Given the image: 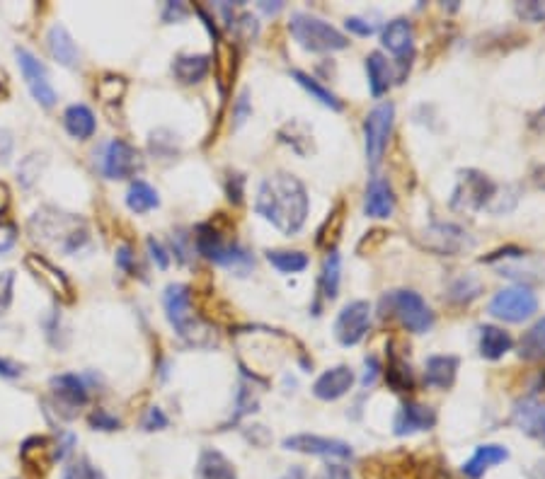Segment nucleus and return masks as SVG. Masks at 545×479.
<instances>
[{
	"label": "nucleus",
	"mask_w": 545,
	"mask_h": 479,
	"mask_svg": "<svg viewBox=\"0 0 545 479\" xmlns=\"http://www.w3.org/2000/svg\"><path fill=\"white\" fill-rule=\"evenodd\" d=\"M342 230H345V204L339 201V204L328 213V218L323 221V226L318 228L315 244L325 252H335L339 237H342Z\"/></svg>",
	"instance_id": "obj_31"
},
{
	"label": "nucleus",
	"mask_w": 545,
	"mask_h": 479,
	"mask_svg": "<svg viewBox=\"0 0 545 479\" xmlns=\"http://www.w3.org/2000/svg\"><path fill=\"white\" fill-rule=\"evenodd\" d=\"M485 290L483 281L473 274H463L461 279H456L451 286V300L453 303H461L468 305L473 303L476 298H480V293Z\"/></svg>",
	"instance_id": "obj_37"
},
{
	"label": "nucleus",
	"mask_w": 545,
	"mask_h": 479,
	"mask_svg": "<svg viewBox=\"0 0 545 479\" xmlns=\"http://www.w3.org/2000/svg\"><path fill=\"white\" fill-rule=\"evenodd\" d=\"M63 126H66V131H69L73 138H78V141L93 138L95 129H97L93 109L85 105H70L69 109L63 112Z\"/></svg>",
	"instance_id": "obj_29"
},
{
	"label": "nucleus",
	"mask_w": 545,
	"mask_h": 479,
	"mask_svg": "<svg viewBox=\"0 0 545 479\" xmlns=\"http://www.w3.org/2000/svg\"><path fill=\"white\" fill-rule=\"evenodd\" d=\"M8 204H10V191L5 184L0 182V216L8 211Z\"/></svg>",
	"instance_id": "obj_58"
},
{
	"label": "nucleus",
	"mask_w": 545,
	"mask_h": 479,
	"mask_svg": "<svg viewBox=\"0 0 545 479\" xmlns=\"http://www.w3.org/2000/svg\"><path fill=\"white\" fill-rule=\"evenodd\" d=\"M514 10L523 23H545V0H523L516 3Z\"/></svg>",
	"instance_id": "obj_41"
},
{
	"label": "nucleus",
	"mask_w": 545,
	"mask_h": 479,
	"mask_svg": "<svg viewBox=\"0 0 545 479\" xmlns=\"http://www.w3.org/2000/svg\"><path fill=\"white\" fill-rule=\"evenodd\" d=\"M49 53L54 56V61H59L66 69H76L80 63V51H78L76 41L69 34V30L63 24H54L47 34Z\"/></svg>",
	"instance_id": "obj_24"
},
{
	"label": "nucleus",
	"mask_w": 545,
	"mask_h": 479,
	"mask_svg": "<svg viewBox=\"0 0 545 479\" xmlns=\"http://www.w3.org/2000/svg\"><path fill=\"white\" fill-rule=\"evenodd\" d=\"M395 208V197H393V187L385 177L374 175L366 184V194H364V213L369 218H388Z\"/></svg>",
	"instance_id": "obj_21"
},
{
	"label": "nucleus",
	"mask_w": 545,
	"mask_h": 479,
	"mask_svg": "<svg viewBox=\"0 0 545 479\" xmlns=\"http://www.w3.org/2000/svg\"><path fill=\"white\" fill-rule=\"evenodd\" d=\"M0 375L3 378H20L23 375V365L13 364L8 358H0Z\"/></svg>",
	"instance_id": "obj_55"
},
{
	"label": "nucleus",
	"mask_w": 545,
	"mask_h": 479,
	"mask_svg": "<svg viewBox=\"0 0 545 479\" xmlns=\"http://www.w3.org/2000/svg\"><path fill=\"white\" fill-rule=\"evenodd\" d=\"M512 424L533 441L545 446V402L536 397H523L512 410Z\"/></svg>",
	"instance_id": "obj_17"
},
{
	"label": "nucleus",
	"mask_w": 545,
	"mask_h": 479,
	"mask_svg": "<svg viewBox=\"0 0 545 479\" xmlns=\"http://www.w3.org/2000/svg\"><path fill=\"white\" fill-rule=\"evenodd\" d=\"M148 252H151V259H153L155 264H158V269H168L170 266V257L168 252L162 250V244L158 243V240H153V237H148Z\"/></svg>",
	"instance_id": "obj_49"
},
{
	"label": "nucleus",
	"mask_w": 545,
	"mask_h": 479,
	"mask_svg": "<svg viewBox=\"0 0 545 479\" xmlns=\"http://www.w3.org/2000/svg\"><path fill=\"white\" fill-rule=\"evenodd\" d=\"M228 27L236 32H240V34H243L245 39L257 37V32H260V24H257V20H254L253 15H247V13H243V15L238 17V23H231Z\"/></svg>",
	"instance_id": "obj_44"
},
{
	"label": "nucleus",
	"mask_w": 545,
	"mask_h": 479,
	"mask_svg": "<svg viewBox=\"0 0 545 479\" xmlns=\"http://www.w3.org/2000/svg\"><path fill=\"white\" fill-rule=\"evenodd\" d=\"M32 237L39 243L49 244L63 254H76L80 247H85L90 230L88 223L76 216V213L59 211L54 206H44L39 208L30 221Z\"/></svg>",
	"instance_id": "obj_2"
},
{
	"label": "nucleus",
	"mask_w": 545,
	"mask_h": 479,
	"mask_svg": "<svg viewBox=\"0 0 545 479\" xmlns=\"http://www.w3.org/2000/svg\"><path fill=\"white\" fill-rule=\"evenodd\" d=\"M434 424H437V411L431 407L420 402H402L393 421V431L395 436H415L430 431Z\"/></svg>",
	"instance_id": "obj_18"
},
{
	"label": "nucleus",
	"mask_w": 545,
	"mask_h": 479,
	"mask_svg": "<svg viewBox=\"0 0 545 479\" xmlns=\"http://www.w3.org/2000/svg\"><path fill=\"white\" fill-rule=\"evenodd\" d=\"M514 346V339L509 332H504L502 327H494V325H483L480 327V356L487 358V361H499L507 351H512Z\"/></svg>",
	"instance_id": "obj_26"
},
{
	"label": "nucleus",
	"mask_w": 545,
	"mask_h": 479,
	"mask_svg": "<svg viewBox=\"0 0 545 479\" xmlns=\"http://www.w3.org/2000/svg\"><path fill=\"white\" fill-rule=\"evenodd\" d=\"M289 32L299 41V46L313 53L342 51L349 46V39L337 27H332L330 23H325L320 17L308 15V13H293L291 20H289Z\"/></svg>",
	"instance_id": "obj_5"
},
{
	"label": "nucleus",
	"mask_w": 545,
	"mask_h": 479,
	"mask_svg": "<svg viewBox=\"0 0 545 479\" xmlns=\"http://www.w3.org/2000/svg\"><path fill=\"white\" fill-rule=\"evenodd\" d=\"M393 122H395V105L393 102H381L371 109L364 119V145H366V160L374 170L381 165V160L388 148V138L393 134Z\"/></svg>",
	"instance_id": "obj_9"
},
{
	"label": "nucleus",
	"mask_w": 545,
	"mask_h": 479,
	"mask_svg": "<svg viewBox=\"0 0 545 479\" xmlns=\"http://www.w3.org/2000/svg\"><path fill=\"white\" fill-rule=\"evenodd\" d=\"M519 356L523 361H540L545 358V318H540L529 327V332H523L522 342H519Z\"/></svg>",
	"instance_id": "obj_34"
},
{
	"label": "nucleus",
	"mask_w": 545,
	"mask_h": 479,
	"mask_svg": "<svg viewBox=\"0 0 545 479\" xmlns=\"http://www.w3.org/2000/svg\"><path fill=\"white\" fill-rule=\"evenodd\" d=\"M536 184H538V187H543V189H545V168H540L536 172Z\"/></svg>",
	"instance_id": "obj_60"
},
{
	"label": "nucleus",
	"mask_w": 545,
	"mask_h": 479,
	"mask_svg": "<svg viewBox=\"0 0 545 479\" xmlns=\"http://www.w3.org/2000/svg\"><path fill=\"white\" fill-rule=\"evenodd\" d=\"M182 20V17H187V8L182 5V3H168V8H165V13H162V20L165 23H170V20Z\"/></svg>",
	"instance_id": "obj_56"
},
{
	"label": "nucleus",
	"mask_w": 545,
	"mask_h": 479,
	"mask_svg": "<svg viewBox=\"0 0 545 479\" xmlns=\"http://www.w3.org/2000/svg\"><path fill=\"white\" fill-rule=\"evenodd\" d=\"M504 460H509V450L497 443H487V446L476 448L473 457L463 465V474L468 479H480L490 467L504 463Z\"/></svg>",
	"instance_id": "obj_25"
},
{
	"label": "nucleus",
	"mask_w": 545,
	"mask_h": 479,
	"mask_svg": "<svg viewBox=\"0 0 545 479\" xmlns=\"http://www.w3.org/2000/svg\"><path fill=\"white\" fill-rule=\"evenodd\" d=\"M143 168L141 152L124 138L109 141L100 152V170L107 180H129Z\"/></svg>",
	"instance_id": "obj_11"
},
{
	"label": "nucleus",
	"mask_w": 545,
	"mask_h": 479,
	"mask_svg": "<svg viewBox=\"0 0 545 479\" xmlns=\"http://www.w3.org/2000/svg\"><path fill=\"white\" fill-rule=\"evenodd\" d=\"M538 298L529 286H512V289L499 290L490 300V315L502 322H526L536 315Z\"/></svg>",
	"instance_id": "obj_10"
},
{
	"label": "nucleus",
	"mask_w": 545,
	"mask_h": 479,
	"mask_svg": "<svg viewBox=\"0 0 545 479\" xmlns=\"http://www.w3.org/2000/svg\"><path fill=\"white\" fill-rule=\"evenodd\" d=\"M279 479H310V474H308L300 465H296V467H291L289 472H284V474H282Z\"/></svg>",
	"instance_id": "obj_57"
},
{
	"label": "nucleus",
	"mask_w": 545,
	"mask_h": 479,
	"mask_svg": "<svg viewBox=\"0 0 545 479\" xmlns=\"http://www.w3.org/2000/svg\"><path fill=\"white\" fill-rule=\"evenodd\" d=\"M371 327V305L366 300H352L339 310L335 319V339L342 346H356L369 335Z\"/></svg>",
	"instance_id": "obj_12"
},
{
	"label": "nucleus",
	"mask_w": 545,
	"mask_h": 479,
	"mask_svg": "<svg viewBox=\"0 0 545 479\" xmlns=\"http://www.w3.org/2000/svg\"><path fill=\"white\" fill-rule=\"evenodd\" d=\"M126 92V80L119 76H105L97 83V97L105 102H119Z\"/></svg>",
	"instance_id": "obj_39"
},
{
	"label": "nucleus",
	"mask_w": 545,
	"mask_h": 479,
	"mask_svg": "<svg viewBox=\"0 0 545 479\" xmlns=\"http://www.w3.org/2000/svg\"><path fill=\"white\" fill-rule=\"evenodd\" d=\"M267 262L282 274H299L308 269V254L300 250H269Z\"/></svg>",
	"instance_id": "obj_36"
},
{
	"label": "nucleus",
	"mask_w": 545,
	"mask_h": 479,
	"mask_svg": "<svg viewBox=\"0 0 545 479\" xmlns=\"http://www.w3.org/2000/svg\"><path fill=\"white\" fill-rule=\"evenodd\" d=\"M383 308L395 315L400 319V325L407 329V332H415V335H424L430 332L431 325H434V312L427 305L420 293L415 290H391L388 296L383 298Z\"/></svg>",
	"instance_id": "obj_6"
},
{
	"label": "nucleus",
	"mask_w": 545,
	"mask_h": 479,
	"mask_svg": "<svg viewBox=\"0 0 545 479\" xmlns=\"http://www.w3.org/2000/svg\"><path fill=\"white\" fill-rule=\"evenodd\" d=\"M143 428H146V431H162V428H168V417L162 414V410L153 407V410H148Z\"/></svg>",
	"instance_id": "obj_46"
},
{
	"label": "nucleus",
	"mask_w": 545,
	"mask_h": 479,
	"mask_svg": "<svg viewBox=\"0 0 545 479\" xmlns=\"http://www.w3.org/2000/svg\"><path fill=\"white\" fill-rule=\"evenodd\" d=\"M13 289H15V274L3 272L0 274V315L8 312L10 303H13Z\"/></svg>",
	"instance_id": "obj_42"
},
{
	"label": "nucleus",
	"mask_w": 545,
	"mask_h": 479,
	"mask_svg": "<svg viewBox=\"0 0 545 479\" xmlns=\"http://www.w3.org/2000/svg\"><path fill=\"white\" fill-rule=\"evenodd\" d=\"M456 375H458V358L456 356L439 354V356L427 358V364H424V382L430 388L448 390L456 382Z\"/></svg>",
	"instance_id": "obj_23"
},
{
	"label": "nucleus",
	"mask_w": 545,
	"mask_h": 479,
	"mask_svg": "<svg viewBox=\"0 0 545 479\" xmlns=\"http://www.w3.org/2000/svg\"><path fill=\"white\" fill-rule=\"evenodd\" d=\"M320 479H352V474H349L345 465H328Z\"/></svg>",
	"instance_id": "obj_53"
},
{
	"label": "nucleus",
	"mask_w": 545,
	"mask_h": 479,
	"mask_svg": "<svg viewBox=\"0 0 545 479\" xmlns=\"http://www.w3.org/2000/svg\"><path fill=\"white\" fill-rule=\"evenodd\" d=\"M194 244H197V252L201 257L214 262V264L228 266V269H236L240 274H245L253 259L247 254L243 247H240L236 240H228L226 230L214 221H207L197 226V233H194Z\"/></svg>",
	"instance_id": "obj_4"
},
{
	"label": "nucleus",
	"mask_w": 545,
	"mask_h": 479,
	"mask_svg": "<svg viewBox=\"0 0 545 479\" xmlns=\"http://www.w3.org/2000/svg\"><path fill=\"white\" fill-rule=\"evenodd\" d=\"M543 385H545V378H543Z\"/></svg>",
	"instance_id": "obj_61"
},
{
	"label": "nucleus",
	"mask_w": 545,
	"mask_h": 479,
	"mask_svg": "<svg viewBox=\"0 0 545 479\" xmlns=\"http://www.w3.org/2000/svg\"><path fill=\"white\" fill-rule=\"evenodd\" d=\"M17 243V228L13 223H0V254L13 250Z\"/></svg>",
	"instance_id": "obj_45"
},
{
	"label": "nucleus",
	"mask_w": 545,
	"mask_h": 479,
	"mask_svg": "<svg viewBox=\"0 0 545 479\" xmlns=\"http://www.w3.org/2000/svg\"><path fill=\"white\" fill-rule=\"evenodd\" d=\"M291 78L308 92V95H310V97L318 99L320 105L330 106L332 112H342V102L337 99V95L328 90L325 85L318 83L313 76H308V73H303V70H291Z\"/></svg>",
	"instance_id": "obj_35"
},
{
	"label": "nucleus",
	"mask_w": 545,
	"mask_h": 479,
	"mask_svg": "<svg viewBox=\"0 0 545 479\" xmlns=\"http://www.w3.org/2000/svg\"><path fill=\"white\" fill-rule=\"evenodd\" d=\"M381 41H383V46L393 56L410 59L412 49H415V27H412V23L407 17H395V20H391L383 27Z\"/></svg>",
	"instance_id": "obj_20"
},
{
	"label": "nucleus",
	"mask_w": 545,
	"mask_h": 479,
	"mask_svg": "<svg viewBox=\"0 0 545 479\" xmlns=\"http://www.w3.org/2000/svg\"><path fill=\"white\" fill-rule=\"evenodd\" d=\"M63 479H107L100 467H95L88 457H78L76 463H70L63 470Z\"/></svg>",
	"instance_id": "obj_38"
},
{
	"label": "nucleus",
	"mask_w": 545,
	"mask_h": 479,
	"mask_svg": "<svg viewBox=\"0 0 545 479\" xmlns=\"http://www.w3.org/2000/svg\"><path fill=\"white\" fill-rule=\"evenodd\" d=\"M162 305H165L168 322L187 344H192V346H208V344H214V336H211L214 329L208 327L204 319L194 315L189 286H185V283H170L168 289H165V296H162Z\"/></svg>",
	"instance_id": "obj_3"
},
{
	"label": "nucleus",
	"mask_w": 545,
	"mask_h": 479,
	"mask_svg": "<svg viewBox=\"0 0 545 479\" xmlns=\"http://www.w3.org/2000/svg\"><path fill=\"white\" fill-rule=\"evenodd\" d=\"M126 206H129L134 213H148L161 206V197H158V191H155L151 184L143 182V180H136V182H131L129 187Z\"/></svg>",
	"instance_id": "obj_33"
},
{
	"label": "nucleus",
	"mask_w": 545,
	"mask_h": 479,
	"mask_svg": "<svg viewBox=\"0 0 545 479\" xmlns=\"http://www.w3.org/2000/svg\"><path fill=\"white\" fill-rule=\"evenodd\" d=\"M13 145H15L13 134L5 129H0V162H8L10 155H13Z\"/></svg>",
	"instance_id": "obj_51"
},
{
	"label": "nucleus",
	"mask_w": 545,
	"mask_h": 479,
	"mask_svg": "<svg viewBox=\"0 0 545 479\" xmlns=\"http://www.w3.org/2000/svg\"><path fill=\"white\" fill-rule=\"evenodd\" d=\"M339 281H342V257L335 252L325 254L323 269H320V281H318V290L325 300H335L339 293Z\"/></svg>",
	"instance_id": "obj_32"
},
{
	"label": "nucleus",
	"mask_w": 545,
	"mask_h": 479,
	"mask_svg": "<svg viewBox=\"0 0 545 479\" xmlns=\"http://www.w3.org/2000/svg\"><path fill=\"white\" fill-rule=\"evenodd\" d=\"M24 266L30 269V274L37 279L39 286H44L56 300H61V303H73V298H76L73 296V283L69 281V276L63 274L54 262H49L44 254L32 252V254L24 257Z\"/></svg>",
	"instance_id": "obj_13"
},
{
	"label": "nucleus",
	"mask_w": 545,
	"mask_h": 479,
	"mask_svg": "<svg viewBox=\"0 0 545 479\" xmlns=\"http://www.w3.org/2000/svg\"><path fill=\"white\" fill-rule=\"evenodd\" d=\"M51 392L56 400V411L63 419H73L80 411V407L88 404V385L76 373H63L51 378Z\"/></svg>",
	"instance_id": "obj_16"
},
{
	"label": "nucleus",
	"mask_w": 545,
	"mask_h": 479,
	"mask_svg": "<svg viewBox=\"0 0 545 479\" xmlns=\"http://www.w3.org/2000/svg\"><path fill=\"white\" fill-rule=\"evenodd\" d=\"M345 24L346 30L354 32V34H359V37H371V34L376 32V24L366 23V20H361V17H346Z\"/></svg>",
	"instance_id": "obj_47"
},
{
	"label": "nucleus",
	"mask_w": 545,
	"mask_h": 479,
	"mask_svg": "<svg viewBox=\"0 0 545 479\" xmlns=\"http://www.w3.org/2000/svg\"><path fill=\"white\" fill-rule=\"evenodd\" d=\"M250 116V102H247V92H243L236 102V124H243Z\"/></svg>",
	"instance_id": "obj_54"
},
{
	"label": "nucleus",
	"mask_w": 545,
	"mask_h": 479,
	"mask_svg": "<svg viewBox=\"0 0 545 479\" xmlns=\"http://www.w3.org/2000/svg\"><path fill=\"white\" fill-rule=\"evenodd\" d=\"M90 426H93L95 431H116V428L122 426V421L116 417H112L109 411L97 410L90 414Z\"/></svg>",
	"instance_id": "obj_43"
},
{
	"label": "nucleus",
	"mask_w": 545,
	"mask_h": 479,
	"mask_svg": "<svg viewBox=\"0 0 545 479\" xmlns=\"http://www.w3.org/2000/svg\"><path fill=\"white\" fill-rule=\"evenodd\" d=\"M354 385V371L349 365H335L330 371H325L318 381L313 382V395L323 402H335L339 397H345Z\"/></svg>",
	"instance_id": "obj_19"
},
{
	"label": "nucleus",
	"mask_w": 545,
	"mask_h": 479,
	"mask_svg": "<svg viewBox=\"0 0 545 479\" xmlns=\"http://www.w3.org/2000/svg\"><path fill=\"white\" fill-rule=\"evenodd\" d=\"M194 479H238V472H236V465L223 453L204 448L199 453L197 467H194Z\"/></svg>",
	"instance_id": "obj_22"
},
{
	"label": "nucleus",
	"mask_w": 545,
	"mask_h": 479,
	"mask_svg": "<svg viewBox=\"0 0 545 479\" xmlns=\"http://www.w3.org/2000/svg\"><path fill=\"white\" fill-rule=\"evenodd\" d=\"M286 450L303 453V456H320V457H337V460H349L354 456L352 446L339 438H328V436L315 434H293L282 443Z\"/></svg>",
	"instance_id": "obj_15"
},
{
	"label": "nucleus",
	"mask_w": 545,
	"mask_h": 479,
	"mask_svg": "<svg viewBox=\"0 0 545 479\" xmlns=\"http://www.w3.org/2000/svg\"><path fill=\"white\" fill-rule=\"evenodd\" d=\"M208 66H211V61H208V56H204V53L177 56L175 63H172V76L182 85H197L207 78Z\"/></svg>",
	"instance_id": "obj_30"
},
{
	"label": "nucleus",
	"mask_w": 545,
	"mask_h": 479,
	"mask_svg": "<svg viewBox=\"0 0 545 479\" xmlns=\"http://www.w3.org/2000/svg\"><path fill=\"white\" fill-rule=\"evenodd\" d=\"M254 211L260 213L264 221L272 223L279 233L296 235L306 226L310 198L299 177L277 172L262 180L257 198H254Z\"/></svg>",
	"instance_id": "obj_1"
},
{
	"label": "nucleus",
	"mask_w": 545,
	"mask_h": 479,
	"mask_svg": "<svg viewBox=\"0 0 545 479\" xmlns=\"http://www.w3.org/2000/svg\"><path fill=\"white\" fill-rule=\"evenodd\" d=\"M44 162H47L44 155H37V152H32L30 158H24L23 162H20L17 175H20V180H23L24 187H32V184L37 182L39 175H42V165H44Z\"/></svg>",
	"instance_id": "obj_40"
},
{
	"label": "nucleus",
	"mask_w": 545,
	"mask_h": 479,
	"mask_svg": "<svg viewBox=\"0 0 545 479\" xmlns=\"http://www.w3.org/2000/svg\"><path fill=\"white\" fill-rule=\"evenodd\" d=\"M260 8L264 13H279V10L284 8V3H274V5H269V3H260Z\"/></svg>",
	"instance_id": "obj_59"
},
{
	"label": "nucleus",
	"mask_w": 545,
	"mask_h": 479,
	"mask_svg": "<svg viewBox=\"0 0 545 479\" xmlns=\"http://www.w3.org/2000/svg\"><path fill=\"white\" fill-rule=\"evenodd\" d=\"M497 191V184L490 177L480 172V170H461L458 172V182L453 189L451 208L458 213H476L487 211L492 197Z\"/></svg>",
	"instance_id": "obj_7"
},
{
	"label": "nucleus",
	"mask_w": 545,
	"mask_h": 479,
	"mask_svg": "<svg viewBox=\"0 0 545 479\" xmlns=\"http://www.w3.org/2000/svg\"><path fill=\"white\" fill-rule=\"evenodd\" d=\"M15 56H17V63H20V70H23L24 83H27V88H30L32 92V97L37 99L42 106H47V109L49 106H54L59 97H56L54 85L49 83L44 63L39 61L34 53L23 49V46H17Z\"/></svg>",
	"instance_id": "obj_14"
},
{
	"label": "nucleus",
	"mask_w": 545,
	"mask_h": 479,
	"mask_svg": "<svg viewBox=\"0 0 545 479\" xmlns=\"http://www.w3.org/2000/svg\"><path fill=\"white\" fill-rule=\"evenodd\" d=\"M364 368H366V371L361 375V385H364V388H371V385L376 382L378 373H381V364H378L376 356H369L364 361Z\"/></svg>",
	"instance_id": "obj_48"
},
{
	"label": "nucleus",
	"mask_w": 545,
	"mask_h": 479,
	"mask_svg": "<svg viewBox=\"0 0 545 479\" xmlns=\"http://www.w3.org/2000/svg\"><path fill=\"white\" fill-rule=\"evenodd\" d=\"M420 247L434 252L437 257H458L476 247V240L470 233L456 223H431L417 237Z\"/></svg>",
	"instance_id": "obj_8"
},
{
	"label": "nucleus",
	"mask_w": 545,
	"mask_h": 479,
	"mask_svg": "<svg viewBox=\"0 0 545 479\" xmlns=\"http://www.w3.org/2000/svg\"><path fill=\"white\" fill-rule=\"evenodd\" d=\"M243 184H245V180L240 175H231V180H228V198L233 204H243Z\"/></svg>",
	"instance_id": "obj_50"
},
{
	"label": "nucleus",
	"mask_w": 545,
	"mask_h": 479,
	"mask_svg": "<svg viewBox=\"0 0 545 479\" xmlns=\"http://www.w3.org/2000/svg\"><path fill=\"white\" fill-rule=\"evenodd\" d=\"M116 266L124 269V272H134V254H131L129 244H122L119 250H116Z\"/></svg>",
	"instance_id": "obj_52"
},
{
	"label": "nucleus",
	"mask_w": 545,
	"mask_h": 479,
	"mask_svg": "<svg viewBox=\"0 0 545 479\" xmlns=\"http://www.w3.org/2000/svg\"><path fill=\"white\" fill-rule=\"evenodd\" d=\"M385 382L391 385L393 392H410L415 388V378H412V368L407 364L405 356H400L398 351L388 344V368H385Z\"/></svg>",
	"instance_id": "obj_27"
},
{
	"label": "nucleus",
	"mask_w": 545,
	"mask_h": 479,
	"mask_svg": "<svg viewBox=\"0 0 545 479\" xmlns=\"http://www.w3.org/2000/svg\"><path fill=\"white\" fill-rule=\"evenodd\" d=\"M366 76H369V88L374 97H381L393 88V66L388 63L381 51H374L366 56Z\"/></svg>",
	"instance_id": "obj_28"
}]
</instances>
